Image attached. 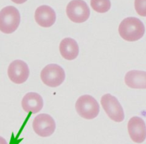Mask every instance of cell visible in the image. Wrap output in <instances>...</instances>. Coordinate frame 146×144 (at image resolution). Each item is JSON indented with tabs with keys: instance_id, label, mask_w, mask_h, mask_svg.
I'll return each mask as SVG.
<instances>
[{
	"instance_id": "6da1fadb",
	"label": "cell",
	"mask_w": 146,
	"mask_h": 144,
	"mask_svg": "<svg viewBox=\"0 0 146 144\" xmlns=\"http://www.w3.org/2000/svg\"><path fill=\"white\" fill-rule=\"evenodd\" d=\"M118 32L120 37L128 42H135L141 39L145 34V26L136 17H127L123 19L119 25Z\"/></svg>"
},
{
	"instance_id": "7a4b0ae2",
	"label": "cell",
	"mask_w": 146,
	"mask_h": 144,
	"mask_svg": "<svg viewBox=\"0 0 146 144\" xmlns=\"http://www.w3.org/2000/svg\"><path fill=\"white\" fill-rule=\"evenodd\" d=\"M20 24V14L15 7L8 6L0 11V31L5 34L13 33Z\"/></svg>"
},
{
	"instance_id": "3957f363",
	"label": "cell",
	"mask_w": 146,
	"mask_h": 144,
	"mask_svg": "<svg viewBox=\"0 0 146 144\" xmlns=\"http://www.w3.org/2000/svg\"><path fill=\"white\" fill-rule=\"evenodd\" d=\"M75 109L78 115L87 120L94 119L100 112V105L98 101L89 95L80 96L75 103Z\"/></svg>"
},
{
	"instance_id": "277c9868",
	"label": "cell",
	"mask_w": 146,
	"mask_h": 144,
	"mask_svg": "<svg viewBox=\"0 0 146 144\" xmlns=\"http://www.w3.org/2000/svg\"><path fill=\"white\" fill-rule=\"evenodd\" d=\"M40 77L44 85L50 87L60 86L65 79V73L62 67L57 64H50L42 69Z\"/></svg>"
},
{
	"instance_id": "5b68a950",
	"label": "cell",
	"mask_w": 146,
	"mask_h": 144,
	"mask_svg": "<svg viewBox=\"0 0 146 144\" xmlns=\"http://www.w3.org/2000/svg\"><path fill=\"white\" fill-rule=\"evenodd\" d=\"M100 103L108 116L112 121L117 123L123 121L125 114L123 107L115 96L109 93L104 95L102 96Z\"/></svg>"
},
{
	"instance_id": "8992f818",
	"label": "cell",
	"mask_w": 146,
	"mask_h": 144,
	"mask_svg": "<svg viewBox=\"0 0 146 144\" xmlns=\"http://www.w3.org/2000/svg\"><path fill=\"white\" fill-rule=\"evenodd\" d=\"M66 13L69 19L75 23H82L89 19L90 11L83 0H72L66 7Z\"/></svg>"
},
{
	"instance_id": "52a82bcc",
	"label": "cell",
	"mask_w": 146,
	"mask_h": 144,
	"mask_svg": "<svg viewBox=\"0 0 146 144\" xmlns=\"http://www.w3.org/2000/svg\"><path fill=\"white\" fill-rule=\"evenodd\" d=\"M35 132L41 137H49L53 134L56 128L55 121L48 114L42 113L36 115L32 123Z\"/></svg>"
},
{
	"instance_id": "ba28073f",
	"label": "cell",
	"mask_w": 146,
	"mask_h": 144,
	"mask_svg": "<svg viewBox=\"0 0 146 144\" xmlns=\"http://www.w3.org/2000/svg\"><path fill=\"white\" fill-rule=\"evenodd\" d=\"M7 73L11 81L16 84H22L26 82L29 77V67L22 60H15L9 65Z\"/></svg>"
},
{
	"instance_id": "9c48e42d",
	"label": "cell",
	"mask_w": 146,
	"mask_h": 144,
	"mask_svg": "<svg viewBox=\"0 0 146 144\" xmlns=\"http://www.w3.org/2000/svg\"><path fill=\"white\" fill-rule=\"evenodd\" d=\"M128 133L132 141L141 143L146 138V125L145 121L140 117L135 116L130 118L127 123Z\"/></svg>"
},
{
	"instance_id": "30bf717a",
	"label": "cell",
	"mask_w": 146,
	"mask_h": 144,
	"mask_svg": "<svg viewBox=\"0 0 146 144\" xmlns=\"http://www.w3.org/2000/svg\"><path fill=\"white\" fill-rule=\"evenodd\" d=\"M35 21L42 27H50L56 21V14L52 8L42 5L36 8L35 13Z\"/></svg>"
},
{
	"instance_id": "8fae6325",
	"label": "cell",
	"mask_w": 146,
	"mask_h": 144,
	"mask_svg": "<svg viewBox=\"0 0 146 144\" xmlns=\"http://www.w3.org/2000/svg\"><path fill=\"white\" fill-rule=\"evenodd\" d=\"M43 105L42 96L36 93H28L22 98V106L26 113H36L41 111Z\"/></svg>"
},
{
	"instance_id": "7c38bea8",
	"label": "cell",
	"mask_w": 146,
	"mask_h": 144,
	"mask_svg": "<svg viewBox=\"0 0 146 144\" xmlns=\"http://www.w3.org/2000/svg\"><path fill=\"white\" fill-rule=\"evenodd\" d=\"M60 52L63 58L67 60H73L79 55V46L72 38L63 39L60 44Z\"/></svg>"
},
{
	"instance_id": "4fadbf2b",
	"label": "cell",
	"mask_w": 146,
	"mask_h": 144,
	"mask_svg": "<svg viewBox=\"0 0 146 144\" xmlns=\"http://www.w3.org/2000/svg\"><path fill=\"white\" fill-rule=\"evenodd\" d=\"M125 83L127 87L134 89H146V72L131 70L126 73Z\"/></svg>"
},
{
	"instance_id": "5bb4252c",
	"label": "cell",
	"mask_w": 146,
	"mask_h": 144,
	"mask_svg": "<svg viewBox=\"0 0 146 144\" xmlns=\"http://www.w3.org/2000/svg\"><path fill=\"white\" fill-rule=\"evenodd\" d=\"M90 5L92 9L98 13H105L111 7L110 0H91Z\"/></svg>"
},
{
	"instance_id": "9a60e30c",
	"label": "cell",
	"mask_w": 146,
	"mask_h": 144,
	"mask_svg": "<svg viewBox=\"0 0 146 144\" xmlns=\"http://www.w3.org/2000/svg\"><path fill=\"white\" fill-rule=\"evenodd\" d=\"M135 9L140 16L146 17V0H135Z\"/></svg>"
},
{
	"instance_id": "2e32d148",
	"label": "cell",
	"mask_w": 146,
	"mask_h": 144,
	"mask_svg": "<svg viewBox=\"0 0 146 144\" xmlns=\"http://www.w3.org/2000/svg\"><path fill=\"white\" fill-rule=\"evenodd\" d=\"M12 2H15V3L17 4V5H21V4H23L25 2H26L27 0H12Z\"/></svg>"
},
{
	"instance_id": "e0dca14e",
	"label": "cell",
	"mask_w": 146,
	"mask_h": 144,
	"mask_svg": "<svg viewBox=\"0 0 146 144\" xmlns=\"http://www.w3.org/2000/svg\"><path fill=\"white\" fill-rule=\"evenodd\" d=\"M0 144H7V142L6 140L2 136H0Z\"/></svg>"
}]
</instances>
